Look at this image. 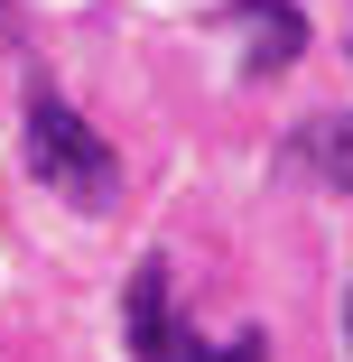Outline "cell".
<instances>
[{
    "label": "cell",
    "mask_w": 353,
    "mask_h": 362,
    "mask_svg": "<svg viewBox=\"0 0 353 362\" xmlns=\"http://www.w3.org/2000/svg\"><path fill=\"white\" fill-rule=\"evenodd\" d=\"M28 168H37V186H56V204H84V214H103L121 195L112 139L65 103V93H28Z\"/></svg>",
    "instance_id": "cell-1"
},
{
    "label": "cell",
    "mask_w": 353,
    "mask_h": 362,
    "mask_svg": "<svg viewBox=\"0 0 353 362\" xmlns=\"http://www.w3.org/2000/svg\"><path fill=\"white\" fill-rule=\"evenodd\" d=\"M168 260L149 251L130 269V288H121V344H130V362H260L270 344L260 334H233V344H204V334H186L177 325V307H168Z\"/></svg>",
    "instance_id": "cell-2"
},
{
    "label": "cell",
    "mask_w": 353,
    "mask_h": 362,
    "mask_svg": "<svg viewBox=\"0 0 353 362\" xmlns=\"http://www.w3.org/2000/svg\"><path fill=\"white\" fill-rule=\"evenodd\" d=\"M214 28L242 37V75H289V65L307 56V10L298 0H233Z\"/></svg>",
    "instance_id": "cell-3"
},
{
    "label": "cell",
    "mask_w": 353,
    "mask_h": 362,
    "mask_svg": "<svg viewBox=\"0 0 353 362\" xmlns=\"http://www.w3.org/2000/svg\"><path fill=\"white\" fill-rule=\"evenodd\" d=\"M289 158L316 168L335 195H353V121H344V112H307V121L289 130Z\"/></svg>",
    "instance_id": "cell-4"
}]
</instances>
